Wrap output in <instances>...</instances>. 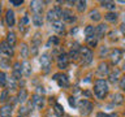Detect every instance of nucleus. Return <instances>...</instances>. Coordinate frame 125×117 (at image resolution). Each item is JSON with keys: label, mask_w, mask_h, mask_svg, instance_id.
I'll use <instances>...</instances> for the list:
<instances>
[{"label": "nucleus", "mask_w": 125, "mask_h": 117, "mask_svg": "<svg viewBox=\"0 0 125 117\" xmlns=\"http://www.w3.org/2000/svg\"><path fill=\"white\" fill-rule=\"evenodd\" d=\"M52 29L56 31L57 34H62L65 33V25L62 21H56V22H52Z\"/></svg>", "instance_id": "obj_20"}, {"label": "nucleus", "mask_w": 125, "mask_h": 117, "mask_svg": "<svg viewBox=\"0 0 125 117\" xmlns=\"http://www.w3.org/2000/svg\"><path fill=\"white\" fill-rule=\"evenodd\" d=\"M109 37H111V40L113 42V40H117V33L116 31H111L109 33Z\"/></svg>", "instance_id": "obj_45"}, {"label": "nucleus", "mask_w": 125, "mask_h": 117, "mask_svg": "<svg viewBox=\"0 0 125 117\" xmlns=\"http://www.w3.org/2000/svg\"><path fill=\"white\" fill-rule=\"evenodd\" d=\"M69 56L66 53H64V52H61L60 55L57 56V58H56V64H57V68L60 69V70H64V69H66L68 68V65H69Z\"/></svg>", "instance_id": "obj_6"}, {"label": "nucleus", "mask_w": 125, "mask_h": 117, "mask_svg": "<svg viewBox=\"0 0 125 117\" xmlns=\"http://www.w3.org/2000/svg\"><path fill=\"white\" fill-rule=\"evenodd\" d=\"M27 22H29V18H27L26 16H25V17H22V20L18 23V29L21 31H23V30H25V27H26V25H27Z\"/></svg>", "instance_id": "obj_35"}, {"label": "nucleus", "mask_w": 125, "mask_h": 117, "mask_svg": "<svg viewBox=\"0 0 125 117\" xmlns=\"http://www.w3.org/2000/svg\"><path fill=\"white\" fill-rule=\"evenodd\" d=\"M124 117H125V111H124Z\"/></svg>", "instance_id": "obj_50"}, {"label": "nucleus", "mask_w": 125, "mask_h": 117, "mask_svg": "<svg viewBox=\"0 0 125 117\" xmlns=\"http://www.w3.org/2000/svg\"><path fill=\"white\" fill-rule=\"evenodd\" d=\"M7 82H8V86H9L10 90H16V88H17V79H14L13 77L8 78Z\"/></svg>", "instance_id": "obj_34"}, {"label": "nucleus", "mask_w": 125, "mask_h": 117, "mask_svg": "<svg viewBox=\"0 0 125 117\" xmlns=\"http://www.w3.org/2000/svg\"><path fill=\"white\" fill-rule=\"evenodd\" d=\"M121 70H124V72H125V61H124V64H123V68H121Z\"/></svg>", "instance_id": "obj_48"}, {"label": "nucleus", "mask_w": 125, "mask_h": 117, "mask_svg": "<svg viewBox=\"0 0 125 117\" xmlns=\"http://www.w3.org/2000/svg\"><path fill=\"white\" fill-rule=\"evenodd\" d=\"M30 9L33 12V14H42L43 13V3L34 0V1L30 3Z\"/></svg>", "instance_id": "obj_13"}, {"label": "nucleus", "mask_w": 125, "mask_h": 117, "mask_svg": "<svg viewBox=\"0 0 125 117\" xmlns=\"http://www.w3.org/2000/svg\"><path fill=\"white\" fill-rule=\"evenodd\" d=\"M0 16H1V3H0Z\"/></svg>", "instance_id": "obj_49"}, {"label": "nucleus", "mask_w": 125, "mask_h": 117, "mask_svg": "<svg viewBox=\"0 0 125 117\" xmlns=\"http://www.w3.org/2000/svg\"><path fill=\"white\" fill-rule=\"evenodd\" d=\"M120 74H121V70L119 68H113L111 72H109V74H108V82H109V83H112V85L119 83L120 77H121Z\"/></svg>", "instance_id": "obj_11"}, {"label": "nucleus", "mask_w": 125, "mask_h": 117, "mask_svg": "<svg viewBox=\"0 0 125 117\" xmlns=\"http://www.w3.org/2000/svg\"><path fill=\"white\" fill-rule=\"evenodd\" d=\"M81 60V64L82 65H89V64H91V61H93V58H94V53H93V51L87 48V47H83V46H81V48H80V57H78Z\"/></svg>", "instance_id": "obj_2"}, {"label": "nucleus", "mask_w": 125, "mask_h": 117, "mask_svg": "<svg viewBox=\"0 0 125 117\" xmlns=\"http://www.w3.org/2000/svg\"><path fill=\"white\" fill-rule=\"evenodd\" d=\"M119 87L121 88V91L125 92V74L120 77V81H119Z\"/></svg>", "instance_id": "obj_39"}, {"label": "nucleus", "mask_w": 125, "mask_h": 117, "mask_svg": "<svg viewBox=\"0 0 125 117\" xmlns=\"http://www.w3.org/2000/svg\"><path fill=\"white\" fill-rule=\"evenodd\" d=\"M51 43H52V46H57L59 44V39L56 38V37H51L50 39H48V43H47V46H51Z\"/></svg>", "instance_id": "obj_41"}, {"label": "nucleus", "mask_w": 125, "mask_h": 117, "mask_svg": "<svg viewBox=\"0 0 125 117\" xmlns=\"http://www.w3.org/2000/svg\"><path fill=\"white\" fill-rule=\"evenodd\" d=\"M7 81H8L7 74L4 72H0V87H5V86H7Z\"/></svg>", "instance_id": "obj_36"}, {"label": "nucleus", "mask_w": 125, "mask_h": 117, "mask_svg": "<svg viewBox=\"0 0 125 117\" xmlns=\"http://www.w3.org/2000/svg\"><path fill=\"white\" fill-rule=\"evenodd\" d=\"M21 72H22V74L25 77H30L31 76V72H33V70H31V64L27 60H25L21 64Z\"/></svg>", "instance_id": "obj_17"}, {"label": "nucleus", "mask_w": 125, "mask_h": 117, "mask_svg": "<svg viewBox=\"0 0 125 117\" xmlns=\"http://www.w3.org/2000/svg\"><path fill=\"white\" fill-rule=\"evenodd\" d=\"M108 57H109V60H111V64L116 66L121 60H123V57H124V51L121 49V48H113V49L109 51Z\"/></svg>", "instance_id": "obj_4"}, {"label": "nucleus", "mask_w": 125, "mask_h": 117, "mask_svg": "<svg viewBox=\"0 0 125 117\" xmlns=\"http://www.w3.org/2000/svg\"><path fill=\"white\" fill-rule=\"evenodd\" d=\"M74 99H76V98H73V96L69 98V104L72 105V107H74V105H76V101H74Z\"/></svg>", "instance_id": "obj_46"}, {"label": "nucleus", "mask_w": 125, "mask_h": 117, "mask_svg": "<svg viewBox=\"0 0 125 117\" xmlns=\"http://www.w3.org/2000/svg\"><path fill=\"white\" fill-rule=\"evenodd\" d=\"M12 111H13V105L10 103L1 105L0 107V117H10Z\"/></svg>", "instance_id": "obj_14"}, {"label": "nucleus", "mask_w": 125, "mask_h": 117, "mask_svg": "<svg viewBox=\"0 0 125 117\" xmlns=\"http://www.w3.org/2000/svg\"><path fill=\"white\" fill-rule=\"evenodd\" d=\"M77 107H78V109H80V113L83 115V116H89L90 113L93 112V109H94L93 103L90 100H87V99H81L80 101H78Z\"/></svg>", "instance_id": "obj_3"}, {"label": "nucleus", "mask_w": 125, "mask_h": 117, "mask_svg": "<svg viewBox=\"0 0 125 117\" xmlns=\"http://www.w3.org/2000/svg\"><path fill=\"white\" fill-rule=\"evenodd\" d=\"M120 33L125 37V21H123L120 23Z\"/></svg>", "instance_id": "obj_44"}, {"label": "nucleus", "mask_w": 125, "mask_h": 117, "mask_svg": "<svg viewBox=\"0 0 125 117\" xmlns=\"http://www.w3.org/2000/svg\"><path fill=\"white\" fill-rule=\"evenodd\" d=\"M98 38L94 35V37H90V38H86V47L87 48H95V47H98Z\"/></svg>", "instance_id": "obj_25"}, {"label": "nucleus", "mask_w": 125, "mask_h": 117, "mask_svg": "<svg viewBox=\"0 0 125 117\" xmlns=\"http://www.w3.org/2000/svg\"><path fill=\"white\" fill-rule=\"evenodd\" d=\"M42 43V37H41V34L39 33H35V35L33 37V44L34 47H38L39 44Z\"/></svg>", "instance_id": "obj_33"}, {"label": "nucleus", "mask_w": 125, "mask_h": 117, "mask_svg": "<svg viewBox=\"0 0 125 117\" xmlns=\"http://www.w3.org/2000/svg\"><path fill=\"white\" fill-rule=\"evenodd\" d=\"M108 33V26L105 23H99L95 26V37L98 38V40L105 38V35Z\"/></svg>", "instance_id": "obj_10"}, {"label": "nucleus", "mask_w": 125, "mask_h": 117, "mask_svg": "<svg viewBox=\"0 0 125 117\" xmlns=\"http://www.w3.org/2000/svg\"><path fill=\"white\" fill-rule=\"evenodd\" d=\"M53 81H56L57 85L60 86V87H62V88L69 87V79H68V77H66L65 74H62V73L53 74Z\"/></svg>", "instance_id": "obj_8"}, {"label": "nucleus", "mask_w": 125, "mask_h": 117, "mask_svg": "<svg viewBox=\"0 0 125 117\" xmlns=\"http://www.w3.org/2000/svg\"><path fill=\"white\" fill-rule=\"evenodd\" d=\"M0 66H1V68H10L9 58H8V57H3V58H0Z\"/></svg>", "instance_id": "obj_37"}, {"label": "nucleus", "mask_w": 125, "mask_h": 117, "mask_svg": "<svg viewBox=\"0 0 125 117\" xmlns=\"http://www.w3.org/2000/svg\"><path fill=\"white\" fill-rule=\"evenodd\" d=\"M109 55V52H108V48H107V47H105V46H103V47H102V48H100V57H103V56H105V55Z\"/></svg>", "instance_id": "obj_42"}, {"label": "nucleus", "mask_w": 125, "mask_h": 117, "mask_svg": "<svg viewBox=\"0 0 125 117\" xmlns=\"http://www.w3.org/2000/svg\"><path fill=\"white\" fill-rule=\"evenodd\" d=\"M77 4V10L80 12V13H83L86 10V8H87V1H85V0H81V1H76Z\"/></svg>", "instance_id": "obj_31"}, {"label": "nucleus", "mask_w": 125, "mask_h": 117, "mask_svg": "<svg viewBox=\"0 0 125 117\" xmlns=\"http://www.w3.org/2000/svg\"><path fill=\"white\" fill-rule=\"evenodd\" d=\"M0 52H3L7 56H13V47H10L7 42H1L0 43Z\"/></svg>", "instance_id": "obj_16"}, {"label": "nucleus", "mask_w": 125, "mask_h": 117, "mask_svg": "<svg viewBox=\"0 0 125 117\" xmlns=\"http://www.w3.org/2000/svg\"><path fill=\"white\" fill-rule=\"evenodd\" d=\"M31 21H33L34 26L41 27L43 25V16L42 14H33L31 16Z\"/></svg>", "instance_id": "obj_26"}, {"label": "nucleus", "mask_w": 125, "mask_h": 117, "mask_svg": "<svg viewBox=\"0 0 125 117\" xmlns=\"http://www.w3.org/2000/svg\"><path fill=\"white\" fill-rule=\"evenodd\" d=\"M37 92H38V94H42V95H43V94H44V88H43V87H38Z\"/></svg>", "instance_id": "obj_47"}, {"label": "nucleus", "mask_w": 125, "mask_h": 117, "mask_svg": "<svg viewBox=\"0 0 125 117\" xmlns=\"http://www.w3.org/2000/svg\"><path fill=\"white\" fill-rule=\"evenodd\" d=\"M5 22H7V25L10 26V27L14 25V12L12 9H8L5 12Z\"/></svg>", "instance_id": "obj_19"}, {"label": "nucleus", "mask_w": 125, "mask_h": 117, "mask_svg": "<svg viewBox=\"0 0 125 117\" xmlns=\"http://www.w3.org/2000/svg\"><path fill=\"white\" fill-rule=\"evenodd\" d=\"M89 17H90L91 21L98 22V21H100V20H102V13L98 9H91L89 12Z\"/></svg>", "instance_id": "obj_23"}, {"label": "nucleus", "mask_w": 125, "mask_h": 117, "mask_svg": "<svg viewBox=\"0 0 125 117\" xmlns=\"http://www.w3.org/2000/svg\"><path fill=\"white\" fill-rule=\"evenodd\" d=\"M109 72H111V70H109V64H108L107 61H102L100 64L98 65V68H96V74H98L100 78L108 76Z\"/></svg>", "instance_id": "obj_9"}, {"label": "nucleus", "mask_w": 125, "mask_h": 117, "mask_svg": "<svg viewBox=\"0 0 125 117\" xmlns=\"http://www.w3.org/2000/svg\"><path fill=\"white\" fill-rule=\"evenodd\" d=\"M17 100L20 101V103H25V101L27 100V91H26L25 88H21V90L18 91Z\"/></svg>", "instance_id": "obj_29"}, {"label": "nucleus", "mask_w": 125, "mask_h": 117, "mask_svg": "<svg viewBox=\"0 0 125 117\" xmlns=\"http://www.w3.org/2000/svg\"><path fill=\"white\" fill-rule=\"evenodd\" d=\"M83 33H85V37L86 38L94 37V35H95V26H94V25H86Z\"/></svg>", "instance_id": "obj_27"}, {"label": "nucleus", "mask_w": 125, "mask_h": 117, "mask_svg": "<svg viewBox=\"0 0 125 117\" xmlns=\"http://www.w3.org/2000/svg\"><path fill=\"white\" fill-rule=\"evenodd\" d=\"M31 101H33L34 108H37V109H42L43 105H44V99H43V96L38 95V94L33 95V99H31Z\"/></svg>", "instance_id": "obj_15"}, {"label": "nucleus", "mask_w": 125, "mask_h": 117, "mask_svg": "<svg viewBox=\"0 0 125 117\" xmlns=\"http://www.w3.org/2000/svg\"><path fill=\"white\" fill-rule=\"evenodd\" d=\"M8 44H9L10 47L16 46V42H17V38H16V34L13 33V31H10V33H8L7 35V40H5Z\"/></svg>", "instance_id": "obj_28"}, {"label": "nucleus", "mask_w": 125, "mask_h": 117, "mask_svg": "<svg viewBox=\"0 0 125 117\" xmlns=\"http://www.w3.org/2000/svg\"><path fill=\"white\" fill-rule=\"evenodd\" d=\"M20 53H21V57L27 58V56H29V47H27L26 43H22L21 44V47H20Z\"/></svg>", "instance_id": "obj_30"}, {"label": "nucleus", "mask_w": 125, "mask_h": 117, "mask_svg": "<svg viewBox=\"0 0 125 117\" xmlns=\"http://www.w3.org/2000/svg\"><path fill=\"white\" fill-rule=\"evenodd\" d=\"M8 100V90H4V91L0 94V101L1 103H5Z\"/></svg>", "instance_id": "obj_40"}, {"label": "nucleus", "mask_w": 125, "mask_h": 117, "mask_svg": "<svg viewBox=\"0 0 125 117\" xmlns=\"http://www.w3.org/2000/svg\"><path fill=\"white\" fill-rule=\"evenodd\" d=\"M100 5L108 9V12H115L116 9V3L115 1H109V0H104V1H100Z\"/></svg>", "instance_id": "obj_24"}, {"label": "nucleus", "mask_w": 125, "mask_h": 117, "mask_svg": "<svg viewBox=\"0 0 125 117\" xmlns=\"http://www.w3.org/2000/svg\"><path fill=\"white\" fill-rule=\"evenodd\" d=\"M55 112H56V115L61 116V115H64V108H62L59 103H56L55 104Z\"/></svg>", "instance_id": "obj_38"}, {"label": "nucleus", "mask_w": 125, "mask_h": 117, "mask_svg": "<svg viewBox=\"0 0 125 117\" xmlns=\"http://www.w3.org/2000/svg\"><path fill=\"white\" fill-rule=\"evenodd\" d=\"M109 92V85L108 81L104 78H98L94 81V95L96 96V99L103 100Z\"/></svg>", "instance_id": "obj_1"}, {"label": "nucleus", "mask_w": 125, "mask_h": 117, "mask_svg": "<svg viewBox=\"0 0 125 117\" xmlns=\"http://www.w3.org/2000/svg\"><path fill=\"white\" fill-rule=\"evenodd\" d=\"M22 3H23L22 0H10V4H12V5H14V7H20Z\"/></svg>", "instance_id": "obj_43"}, {"label": "nucleus", "mask_w": 125, "mask_h": 117, "mask_svg": "<svg viewBox=\"0 0 125 117\" xmlns=\"http://www.w3.org/2000/svg\"><path fill=\"white\" fill-rule=\"evenodd\" d=\"M12 72H13V78L18 81L20 78H21V74H22V72H21V64H20V62H14Z\"/></svg>", "instance_id": "obj_22"}, {"label": "nucleus", "mask_w": 125, "mask_h": 117, "mask_svg": "<svg viewBox=\"0 0 125 117\" xmlns=\"http://www.w3.org/2000/svg\"><path fill=\"white\" fill-rule=\"evenodd\" d=\"M111 101H112V104H115V105H121V104H124V101H125V96L121 92H116L112 95Z\"/></svg>", "instance_id": "obj_18"}, {"label": "nucleus", "mask_w": 125, "mask_h": 117, "mask_svg": "<svg viewBox=\"0 0 125 117\" xmlns=\"http://www.w3.org/2000/svg\"><path fill=\"white\" fill-rule=\"evenodd\" d=\"M20 117H22V116H20Z\"/></svg>", "instance_id": "obj_51"}, {"label": "nucleus", "mask_w": 125, "mask_h": 117, "mask_svg": "<svg viewBox=\"0 0 125 117\" xmlns=\"http://www.w3.org/2000/svg\"><path fill=\"white\" fill-rule=\"evenodd\" d=\"M61 18H62V21L66 22V23H73V22L77 21V16L74 14L73 10H70V9H62Z\"/></svg>", "instance_id": "obj_7"}, {"label": "nucleus", "mask_w": 125, "mask_h": 117, "mask_svg": "<svg viewBox=\"0 0 125 117\" xmlns=\"http://www.w3.org/2000/svg\"><path fill=\"white\" fill-rule=\"evenodd\" d=\"M96 117H120V116H119V113H116V112H112V113L98 112L96 113Z\"/></svg>", "instance_id": "obj_32"}, {"label": "nucleus", "mask_w": 125, "mask_h": 117, "mask_svg": "<svg viewBox=\"0 0 125 117\" xmlns=\"http://www.w3.org/2000/svg\"><path fill=\"white\" fill-rule=\"evenodd\" d=\"M41 65H42V69L44 73H48L50 72V68H51V57L48 53H43L41 56Z\"/></svg>", "instance_id": "obj_12"}, {"label": "nucleus", "mask_w": 125, "mask_h": 117, "mask_svg": "<svg viewBox=\"0 0 125 117\" xmlns=\"http://www.w3.org/2000/svg\"><path fill=\"white\" fill-rule=\"evenodd\" d=\"M61 12L62 9L59 5L56 7H53L52 9H50L48 12H47V20L52 23V22H56V21H60V18H61Z\"/></svg>", "instance_id": "obj_5"}, {"label": "nucleus", "mask_w": 125, "mask_h": 117, "mask_svg": "<svg viewBox=\"0 0 125 117\" xmlns=\"http://www.w3.org/2000/svg\"><path fill=\"white\" fill-rule=\"evenodd\" d=\"M104 20L108 22L115 23L117 20H119V13H117V12H107V13L104 14Z\"/></svg>", "instance_id": "obj_21"}]
</instances>
